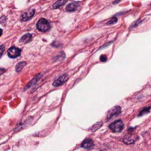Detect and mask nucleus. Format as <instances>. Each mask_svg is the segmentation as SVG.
<instances>
[{
  "mask_svg": "<svg viewBox=\"0 0 151 151\" xmlns=\"http://www.w3.org/2000/svg\"><path fill=\"white\" fill-rule=\"evenodd\" d=\"M37 28L39 31L47 32L51 29V24L47 19L42 18L37 22Z\"/></svg>",
  "mask_w": 151,
  "mask_h": 151,
  "instance_id": "f257e3e1",
  "label": "nucleus"
},
{
  "mask_svg": "<svg viewBox=\"0 0 151 151\" xmlns=\"http://www.w3.org/2000/svg\"><path fill=\"white\" fill-rule=\"evenodd\" d=\"M109 128L114 133H119L124 128V123L121 120L115 121L110 124Z\"/></svg>",
  "mask_w": 151,
  "mask_h": 151,
  "instance_id": "f03ea898",
  "label": "nucleus"
},
{
  "mask_svg": "<svg viewBox=\"0 0 151 151\" xmlns=\"http://www.w3.org/2000/svg\"><path fill=\"white\" fill-rule=\"evenodd\" d=\"M121 112V108L119 105H116L113 107L112 109H110L107 113V120H110L113 118H114L115 116L119 115Z\"/></svg>",
  "mask_w": 151,
  "mask_h": 151,
  "instance_id": "7ed1b4c3",
  "label": "nucleus"
},
{
  "mask_svg": "<svg viewBox=\"0 0 151 151\" xmlns=\"http://www.w3.org/2000/svg\"><path fill=\"white\" fill-rule=\"evenodd\" d=\"M69 78V75L68 74H64L62 75H61L58 79H56L53 83V86L54 87H59L60 86H62L64 83H66L68 81Z\"/></svg>",
  "mask_w": 151,
  "mask_h": 151,
  "instance_id": "20e7f679",
  "label": "nucleus"
},
{
  "mask_svg": "<svg viewBox=\"0 0 151 151\" xmlns=\"http://www.w3.org/2000/svg\"><path fill=\"white\" fill-rule=\"evenodd\" d=\"M21 54V49H19L18 47H11L8 50V55L11 58H16L19 57Z\"/></svg>",
  "mask_w": 151,
  "mask_h": 151,
  "instance_id": "39448f33",
  "label": "nucleus"
},
{
  "mask_svg": "<svg viewBox=\"0 0 151 151\" xmlns=\"http://www.w3.org/2000/svg\"><path fill=\"white\" fill-rule=\"evenodd\" d=\"M138 138H139L138 136L134 135V134H129V135L126 136L124 138L123 141L127 145H131V144H133L135 141L138 139Z\"/></svg>",
  "mask_w": 151,
  "mask_h": 151,
  "instance_id": "423d86ee",
  "label": "nucleus"
},
{
  "mask_svg": "<svg viewBox=\"0 0 151 151\" xmlns=\"http://www.w3.org/2000/svg\"><path fill=\"white\" fill-rule=\"evenodd\" d=\"M35 10L34 9H31V10H30V11H27L25 13H24L22 15H21V20L22 21H26L27 20H29V19H31L33 16H34V14H35Z\"/></svg>",
  "mask_w": 151,
  "mask_h": 151,
  "instance_id": "0eeeda50",
  "label": "nucleus"
},
{
  "mask_svg": "<svg viewBox=\"0 0 151 151\" xmlns=\"http://www.w3.org/2000/svg\"><path fill=\"white\" fill-rule=\"evenodd\" d=\"M94 141H93L92 139H86L82 143L81 147L84 148V149H87V150H90V149H92L94 147Z\"/></svg>",
  "mask_w": 151,
  "mask_h": 151,
  "instance_id": "6e6552de",
  "label": "nucleus"
},
{
  "mask_svg": "<svg viewBox=\"0 0 151 151\" xmlns=\"http://www.w3.org/2000/svg\"><path fill=\"white\" fill-rule=\"evenodd\" d=\"M79 3L78 2H71L66 7V11L68 12H74L77 10Z\"/></svg>",
  "mask_w": 151,
  "mask_h": 151,
  "instance_id": "1a4fd4ad",
  "label": "nucleus"
},
{
  "mask_svg": "<svg viewBox=\"0 0 151 151\" xmlns=\"http://www.w3.org/2000/svg\"><path fill=\"white\" fill-rule=\"evenodd\" d=\"M42 78V74H38L37 76H36V77H35L31 81V82L29 83V84H28V85L27 86L26 88L25 89V90H26V89H29V88H31V86H34V85L37 83V82H38V81H39V80H40V78Z\"/></svg>",
  "mask_w": 151,
  "mask_h": 151,
  "instance_id": "9d476101",
  "label": "nucleus"
},
{
  "mask_svg": "<svg viewBox=\"0 0 151 151\" xmlns=\"http://www.w3.org/2000/svg\"><path fill=\"white\" fill-rule=\"evenodd\" d=\"M67 0H58L57 2H56L53 5L52 8L53 9H58L60 7H62L63 5H64L66 3Z\"/></svg>",
  "mask_w": 151,
  "mask_h": 151,
  "instance_id": "9b49d317",
  "label": "nucleus"
},
{
  "mask_svg": "<svg viewBox=\"0 0 151 151\" xmlns=\"http://www.w3.org/2000/svg\"><path fill=\"white\" fill-rule=\"evenodd\" d=\"M32 40V34H30V33H28V34H25V35H24L23 36L21 37V39H20V41L23 42V43H28V42H30Z\"/></svg>",
  "mask_w": 151,
  "mask_h": 151,
  "instance_id": "f8f14e48",
  "label": "nucleus"
},
{
  "mask_svg": "<svg viewBox=\"0 0 151 151\" xmlns=\"http://www.w3.org/2000/svg\"><path fill=\"white\" fill-rule=\"evenodd\" d=\"M27 63L25 61H22V62H19V63H17V65L16 66V72H21V70L26 66Z\"/></svg>",
  "mask_w": 151,
  "mask_h": 151,
  "instance_id": "ddd939ff",
  "label": "nucleus"
},
{
  "mask_svg": "<svg viewBox=\"0 0 151 151\" xmlns=\"http://www.w3.org/2000/svg\"><path fill=\"white\" fill-rule=\"evenodd\" d=\"M150 109H151L150 106H148V107H145V108H144L141 111L140 113H139V114L138 115V116H141L146 114H148V113H150Z\"/></svg>",
  "mask_w": 151,
  "mask_h": 151,
  "instance_id": "4468645a",
  "label": "nucleus"
},
{
  "mask_svg": "<svg viewBox=\"0 0 151 151\" xmlns=\"http://www.w3.org/2000/svg\"><path fill=\"white\" fill-rule=\"evenodd\" d=\"M102 126V122H97V123L95 124L93 127H91L90 130H91L92 131H96V130H98L99 128H100Z\"/></svg>",
  "mask_w": 151,
  "mask_h": 151,
  "instance_id": "2eb2a0df",
  "label": "nucleus"
},
{
  "mask_svg": "<svg viewBox=\"0 0 151 151\" xmlns=\"http://www.w3.org/2000/svg\"><path fill=\"white\" fill-rule=\"evenodd\" d=\"M117 21H118V19H117V17H116V16H113L110 20H109V21L107 22V25H110V24H116V22H117Z\"/></svg>",
  "mask_w": 151,
  "mask_h": 151,
  "instance_id": "dca6fc26",
  "label": "nucleus"
},
{
  "mask_svg": "<svg viewBox=\"0 0 151 151\" xmlns=\"http://www.w3.org/2000/svg\"><path fill=\"white\" fill-rule=\"evenodd\" d=\"M141 19H138L137 21H135V22H134L131 26H130V30H131V29H133V28H134V27H137L139 24H141Z\"/></svg>",
  "mask_w": 151,
  "mask_h": 151,
  "instance_id": "f3484780",
  "label": "nucleus"
},
{
  "mask_svg": "<svg viewBox=\"0 0 151 151\" xmlns=\"http://www.w3.org/2000/svg\"><path fill=\"white\" fill-rule=\"evenodd\" d=\"M6 21H7V18H6V16H3L0 18V23H1L2 24L5 25L6 24Z\"/></svg>",
  "mask_w": 151,
  "mask_h": 151,
  "instance_id": "a211bd4d",
  "label": "nucleus"
},
{
  "mask_svg": "<svg viewBox=\"0 0 151 151\" xmlns=\"http://www.w3.org/2000/svg\"><path fill=\"white\" fill-rule=\"evenodd\" d=\"M5 47L4 45L0 46V57H2V55H3V53L5 52Z\"/></svg>",
  "mask_w": 151,
  "mask_h": 151,
  "instance_id": "6ab92c4d",
  "label": "nucleus"
},
{
  "mask_svg": "<svg viewBox=\"0 0 151 151\" xmlns=\"http://www.w3.org/2000/svg\"><path fill=\"white\" fill-rule=\"evenodd\" d=\"M99 59H100V61H102V62H105L106 61H107V56L105 55H102L100 57H99Z\"/></svg>",
  "mask_w": 151,
  "mask_h": 151,
  "instance_id": "aec40b11",
  "label": "nucleus"
},
{
  "mask_svg": "<svg viewBox=\"0 0 151 151\" xmlns=\"http://www.w3.org/2000/svg\"><path fill=\"white\" fill-rule=\"evenodd\" d=\"M5 69H0V75L5 72Z\"/></svg>",
  "mask_w": 151,
  "mask_h": 151,
  "instance_id": "412c9836",
  "label": "nucleus"
},
{
  "mask_svg": "<svg viewBox=\"0 0 151 151\" xmlns=\"http://www.w3.org/2000/svg\"><path fill=\"white\" fill-rule=\"evenodd\" d=\"M120 1H121V0H116V1H114V2H113V4H117V3H119V2Z\"/></svg>",
  "mask_w": 151,
  "mask_h": 151,
  "instance_id": "4be33fe9",
  "label": "nucleus"
},
{
  "mask_svg": "<svg viewBox=\"0 0 151 151\" xmlns=\"http://www.w3.org/2000/svg\"><path fill=\"white\" fill-rule=\"evenodd\" d=\"M2 29H0V36H2Z\"/></svg>",
  "mask_w": 151,
  "mask_h": 151,
  "instance_id": "5701e85b",
  "label": "nucleus"
}]
</instances>
